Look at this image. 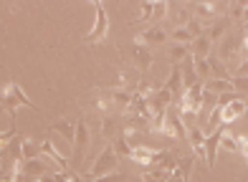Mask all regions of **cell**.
<instances>
[{"label":"cell","mask_w":248,"mask_h":182,"mask_svg":"<svg viewBox=\"0 0 248 182\" xmlns=\"http://www.w3.org/2000/svg\"><path fill=\"white\" fill-rule=\"evenodd\" d=\"M86 150H89V124L84 119H78L76 121V136H74V154H71L74 172H78V167L86 159Z\"/></svg>","instance_id":"cell-3"},{"label":"cell","mask_w":248,"mask_h":182,"mask_svg":"<svg viewBox=\"0 0 248 182\" xmlns=\"http://www.w3.org/2000/svg\"><path fill=\"white\" fill-rule=\"evenodd\" d=\"M243 101H246V111H248V96H246V99H243Z\"/></svg>","instance_id":"cell-29"},{"label":"cell","mask_w":248,"mask_h":182,"mask_svg":"<svg viewBox=\"0 0 248 182\" xmlns=\"http://www.w3.org/2000/svg\"><path fill=\"white\" fill-rule=\"evenodd\" d=\"M134 41L142 43V46H147V48H160V46H165L167 41H170V33L162 30L160 26H152V28H147V30L137 33V36H134Z\"/></svg>","instance_id":"cell-8"},{"label":"cell","mask_w":248,"mask_h":182,"mask_svg":"<svg viewBox=\"0 0 248 182\" xmlns=\"http://www.w3.org/2000/svg\"><path fill=\"white\" fill-rule=\"evenodd\" d=\"M20 154H23V162H28V159H38L41 142H36V139H20Z\"/></svg>","instance_id":"cell-20"},{"label":"cell","mask_w":248,"mask_h":182,"mask_svg":"<svg viewBox=\"0 0 248 182\" xmlns=\"http://www.w3.org/2000/svg\"><path fill=\"white\" fill-rule=\"evenodd\" d=\"M233 26V23L228 20V15H223V18H218V20H213L210 26L205 28V36H208V41L216 46V43H220L223 41V36L228 33V28Z\"/></svg>","instance_id":"cell-12"},{"label":"cell","mask_w":248,"mask_h":182,"mask_svg":"<svg viewBox=\"0 0 248 182\" xmlns=\"http://www.w3.org/2000/svg\"><path fill=\"white\" fill-rule=\"evenodd\" d=\"M122 180H124L122 175L111 172V175H104V177H96V180H92V182H122Z\"/></svg>","instance_id":"cell-27"},{"label":"cell","mask_w":248,"mask_h":182,"mask_svg":"<svg viewBox=\"0 0 248 182\" xmlns=\"http://www.w3.org/2000/svg\"><path fill=\"white\" fill-rule=\"evenodd\" d=\"M140 18L132 23V26H142V23L150 20H165L167 18V3H160V0H152V3H142L140 5Z\"/></svg>","instance_id":"cell-6"},{"label":"cell","mask_w":248,"mask_h":182,"mask_svg":"<svg viewBox=\"0 0 248 182\" xmlns=\"http://www.w3.org/2000/svg\"><path fill=\"white\" fill-rule=\"evenodd\" d=\"M202 89L210 91V94H233V84H231V78H208L205 84H202Z\"/></svg>","instance_id":"cell-16"},{"label":"cell","mask_w":248,"mask_h":182,"mask_svg":"<svg viewBox=\"0 0 248 182\" xmlns=\"http://www.w3.org/2000/svg\"><path fill=\"white\" fill-rule=\"evenodd\" d=\"M208 66H210V78H231V71L216 53L208 56Z\"/></svg>","instance_id":"cell-19"},{"label":"cell","mask_w":248,"mask_h":182,"mask_svg":"<svg viewBox=\"0 0 248 182\" xmlns=\"http://www.w3.org/2000/svg\"><path fill=\"white\" fill-rule=\"evenodd\" d=\"M16 136H18V127H16V124H10L8 132H0V152H3L5 147L16 139Z\"/></svg>","instance_id":"cell-25"},{"label":"cell","mask_w":248,"mask_h":182,"mask_svg":"<svg viewBox=\"0 0 248 182\" xmlns=\"http://www.w3.org/2000/svg\"><path fill=\"white\" fill-rule=\"evenodd\" d=\"M0 104H3V109L10 114V124H16V114H18V109L20 106H26V109H33L36 111L38 106L33 104V101L26 96V91L20 89V84L18 81H10L3 91H0Z\"/></svg>","instance_id":"cell-1"},{"label":"cell","mask_w":248,"mask_h":182,"mask_svg":"<svg viewBox=\"0 0 248 182\" xmlns=\"http://www.w3.org/2000/svg\"><path fill=\"white\" fill-rule=\"evenodd\" d=\"M53 180H56V182H89L84 175L74 172V169H63V172H53Z\"/></svg>","instance_id":"cell-24"},{"label":"cell","mask_w":248,"mask_h":182,"mask_svg":"<svg viewBox=\"0 0 248 182\" xmlns=\"http://www.w3.org/2000/svg\"><path fill=\"white\" fill-rule=\"evenodd\" d=\"M233 94H248V76H231Z\"/></svg>","instance_id":"cell-26"},{"label":"cell","mask_w":248,"mask_h":182,"mask_svg":"<svg viewBox=\"0 0 248 182\" xmlns=\"http://www.w3.org/2000/svg\"><path fill=\"white\" fill-rule=\"evenodd\" d=\"M238 142H241V154L248 159V136H243V134H238Z\"/></svg>","instance_id":"cell-28"},{"label":"cell","mask_w":248,"mask_h":182,"mask_svg":"<svg viewBox=\"0 0 248 182\" xmlns=\"http://www.w3.org/2000/svg\"><path fill=\"white\" fill-rule=\"evenodd\" d=\"M94 8H96V20L92 30L84 36V43L86 46H96V43H104L107 36H109V15H107V8L101 0H94Z\"/></svg>","instance_id":"cell-2"},{"label":"cell","mask_w":248,"mask_h":182,"mask_svg":"<svg viewBox=\"0 0 248 182\" xmlns=\"http://www.w3.org/2000/svg\"><path fill=\"white\" fill-rule=\"evenodd\" d=\"M220 106V104H218ZM246 114V101L243 99H233L231 104H225L223 109H220V124H225V127H231V124L235 121V119H241Z\"/></svg>","instance_id":"cell-10"},{"label":"cell","mask_w":248,"mask_h":182,"mask_svg":"<svg viewBox=\"0 0 248 182\" xmlns=\"http://www.w3.org/2000/svg\"><path fill=\"white\" fill-rule=\"evenodd\" d=\"M167 18L175 23V28H183L190 23L193 13H190V8L185 3H167Z\"/></svg>","instance_id":"cell-11"},{"label":"cell","mask_w":248,"mask_h":182,"mask_svg":"<svg viewBox=\"0 0 248 182\" xmlns=\"http://www.w3.org/2000/svg\"><path fill=\"white\" fill-rule=\"evenodd\" d=\"M129 56H132V66L137 68V71H140L142 76L150 71V66H152V61H155L152 48H147V46H142V43H137V41L132 43V51H129Z\"/></svg>","instance_id":"cell-7"},{"label":"cell","mask_w":248,"mask_h":182,"mask_svg":"<svg viewBox=\"0 0 248 182\" xmlns=\"http://www.w3.org/2000/svg\"><path fill=\"white\" fill-rule=\"evenodd\" d=\"M210 53H213V43L208 41L205 33H202V36H198L193 43H190V56H193V59H205V61H208Z\"/></svg>","instance_id":"cell-14"},{"label":"cell","mask_w":248,"mask_h":182,"mask_svg":"<svg viewBox=\"0 0 248 182\" xmlns=\"http://www.w3.org/2000/svg\"><path fill=\"white\" fill-rule=\"evenodd\" d=\"M160 134L172 136V139H180V142H187V129H185V124H183V119H180V114H177L175 106L167 109L165 121H162V127H160Z\"/></svg>","instance_id":"cell-5"},{"label":"cell","mask_w":248,"mask_h":182,"mask_svg":"<svg viewBox=\"0 0 248 182\" xmlns=\"http://www.w3.org/2000/svg\"><path fill=\"white\" fill-rule=\"evenodd\" d=\"M193 59V56H190ZM193 68H195V76L200 78V84H205L208 78H210V66L205 59H193Z\"/></svg>","instance_id":"cell-22"},{"label":"cell","mask_w":248,"mask_h":182,"mask_svg":"<svg viewBox=\"0 0 248 182\" xmlns=\"http://www.w3.org/2000/svg\"><path fill=\"white\" fill-rule=\"evenodd\" d=\"M48 132H56V134H61L66 142H71L74 144V136H76V124H71L69 119H59V121H53Z\"/></svg>","instance_id":"cell-17"},{"label":"cell","mask_w":248,"mask_h":182,"mask_svg":"<svg viewBox=\"0 0 248 182\" xmlns=\"http://www.w3.org/2000/svg\"><path fill=\"white\" fill-rule=\"evenodd\" d=\"M111 150L117 152V157H132V144L127 142V136H117L111 142Z\"/></svg>","instance_id":"cell-23"},{"label":"cell","mask_w":248,"mask_h":182,"mask_svg":"<svg viewBox=\"0 0 248 182\" xmlns=\"http://www.w3.org/2000/svg\"><path fill=\"white\" fill-rule=\"evenodd\" d=\"M225 129H228V127L220 124L216 132H210L205 136V165H208V169H216V154H218V147H220V139H223Z\"/></svg>","instance_id":"cell-9"},{"label":"cell","mask_w":248,"mask_h":182,"mask_svg":"<svg viewBox=\"0 0 248 182\" xmlns=\"http://www.w3.org/2000/svg\"><path fill=\"white\" fill-rule=\"evenodd\" d=\"M170 177H172V172L160 167V165H150V167H144V172H142V182H167Z\"/></svg>","instance_id":"cell-15"},{"label":"cell","mask_w":248,"mask_h":182,"mask_svg":"<svg viewBox=\"0 0 248 182\" xmlns=\"http://www.w3.org/2000/svg\"><path fill=\"white\" fill-rule=\"evenodd\" d=\"M41 152H43V157H48L51 162L61 169V172H63V169H69V159H66L59 150H56L51 139H43V142H41Z\"/></svg>","instance_id":"cell-13"},{"label":"cell","mask_w":248,"mask_h":182,"mask_svg":"<svg viewBox=\"0 0 248 182\" xmlns=\"http://www.w3.org/2000/svg\"><path fill=\"white\" fill-rule=\"evenodd\" d=\"M117 165H119V157H117V152L111 150V144H109V147H104V150H101V154L96 157V162H94V167H92V172L84 175V177L92 182V180H96V177L111 175V169H114Z\"/></svg>","instance_id":"cell-4"},{"label":"cell","mask_w":248,"mask_h":182,"mask_svg":"<svg viewBox=\"0 0 248 182\" xmlns=\"http://www.w3.org/2000/svg\"><path fill=\"white\" fill-rule=\"evenodd\" d=\"M155 157H157V150H150V147H132L129 159H134V162L142 165V167H150L155 162Z\"/></svg>","instance_id":"cell-18"},{"label":"cell","mask_w":248,"mask_h":182,"mask_svg":"<svg viewBox=\"0 0 248 182\" xmlns=\"http://www.w3.org/2000/svg\"><path fill=\"white\" fill-rule=\"evenodd\" d=\"M187 59H190V46H180V43L170 46V61H172V66H183Z\"/></svg>","instance_id":"cell-21"}]
</instances>
